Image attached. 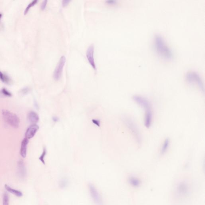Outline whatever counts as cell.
Segmentation results:
<instances>
[{"instance_id": "6da1fadb", "label": "cell", "mask_w": 205, "mask_h": 205, "mask_svg": "<svg viewBox=\"0 0 205 205\" xmlns=\"http://www.w3.org/2000/svg\"><path fill=\"white\" fill-rule=\"evenodd\" d=\"M133 100L145 110L144 124L146 127L149 128L152 122L153 112L151 103L148 99L142 96L134 95Z\"/></svg>"}, {"instance_id": "7a4b0ae2", "label": "cell", "mask_w": 205, "mask_h": 205, "mask_svg": "<svg viewBox=\"0 0 205 205\" xmlns=\"http://www.w3.org/2000/svg\"><path fill=\"white\" fill-rule=\"evenodd\" d=\"M154 41L155 49L161 56L168 59L173 57L172 51L167 44L162 35L159 34H155Z\"/></svg>"}, {"instance_id": "3957f363", "label": "cell", "mask_w": 205, "mask_h": 205, "mask_svg": "<svg viewBox=\"0 0 205 205\" xmlns=\"http://www.w3.org/2000/svg\"><path fill=\"white\" fill-rule=\"evenodd\" d=\"M123 121L130 132L132 134L137 143L139 145L142 143V136L139 129L134 121L130 117H125Z\"/></svg>"}, {"instance_id": "277c9868", "label": "cell", "mask_w": 205, "mask_h": 205, "mask_svg": "<svg viewBox=\"0 0 205 205\" xmlns=\"http://www.w3.org/2000/svg\"><path fill=\"white\" fill-rule=\"evenodd\" d=\"M2 114L4 121L12 127L17 128L20 125V119L17 115L7 110H3Z\"/></svg>"}, {"instance_id": "5b68a950", "label": "cell", "mask_w": 205, "mask_h": 205, "mask_svg": "<svg viewBox=\"0 0 205 205\" xmlns=\"http://www.w3.org/2000/svg\"><path fill=\"white\" fill-rule=\"evenodd\" d=\"M186 79L189 83L196 84L203 92H204V86L201 77L194 71H189L186 74Z\"/></svg>"}, {"instance_id": "8992f818", "label": "cell", "mask_w": 205, "mask_h": 205, "mask_svg": "<svg viewBox=\"0 0 205 205\" xmlns=\"http://www.w3.org/2000/svg\"><path fill=\"white\" fill-rule=\"evenodd\" d=\"M176 193L178 196L180 197L187 196L189 191V185L188 183L183 181L179 183L176 187Z\"/></svg>"}, {"instance_id": "52a82bcc", "label": "cell", "mask_w": 205, "mask_h": 205, "mask_svg": "<svg viewBox=\"0 0 205 205\" xmlns=\"http://www.w3.org/2000/svg\"><path fill=\"white\" fill-rule=\"evenodd\" d=\"M89 191L91 196L97 205H103V202L102 198L96 187L92 184L89 185Z\"/></svg>"}, {"instance_id": "ba28073f", "label": "cell", "mask_w": 205, "mask_h": 205, "mask_svg": "<svg viewBox=\"0 0 205 205\" xmlns=\"http://www.w3.org/2000/svg\"><path fill=\"white\" fill-rule=\"evenodd\" d=\"M66 62V58L64 56L61 57L57 66L55 68L53 73V77L54 79L58 80L60 78L62 74V71L64 64Z\"/></svg>"}, {"instance_id": "9c48e42d", "label": "cell", "mask_w": 205, "mask_h": 205, "mask_svg": "<svg viewBox=\"0 0 205 205\" xmlns=\"http://www.w3.org/2000/svg\"><path fill=\"white\" fill-rule=\"evenodd\" d=\"M94 45L93 44H91L87 50L86 57L91 66L94 69L96 70V67L94 59Z\"/></svg>"}, {"instance_id": "30bf717a", "label": "cell", "mask_w": 205, "mask_h": 205, "mask_svg": "<svg viewBox=\"0 0 205 205\" xmlns=\"http://www.w3.org/2000/svg\"><path fill=\"white\" fill-rule=\"evenodd\" d=\"M39 129V127L37 124H32L27 129L25 132V138L31 139L34 137Z\"/></svg>"}, {"instance_id": "8fae6325", "label": "cell", "mask_w": 205, "mask_h": 205, "mask_svg": "<svg viewBox=\"0 0 205 205\" xmlns=\"http://www.w3.org/2000/svg\"><path fill=\"white\" fill-rule=\"evenodd\" d=\"M18 176L22 179L24 178L27 174L26 169L23 160H20L18 163Z\"/></svg>"}, {"instance_id": "7c38bea8", "label": "cell", "mask_w": 205, "mask_h": 205, "mask_svg": "<svg viewBox=\"0 0 205 205\" xmlns=\"http://www.w3.org/2000/svg\"><path fill=\"white\" fill-rule=\"evenodd\" d=\"M29 142V139L26 138H24L21 142L20 154L23 158H25L27 156V148Z\"/></svg>"}, {"instance_id": "4fadbf2b", "label": "cell", "mask_w": 205, "mask_h": 205, "mask_svg": "<svg viewBox=\"0 0 205 205\" xmlns=\"http://www.w3.org/2000/svg\"><path fill=\"white\" fill-rule=\"evenodd\" d=\"M28 119L30 123L32 124H36L39 121V116L34 111H30L28 115Z\"/></svg>"}, {"instance_id": "5bb4252c", "label": "cell", "mask_w": 205, "mask_h": 205, "mask_svg": "<svg viewBox=\"0 0 205 205\" xmlns=\"http://www.w3.org/2000/svg\"><path fill=\"white\" fill-rule=\"evenodd\" d=\"M128 182L130 185L134 188H138L141 185V181L138 178L131 176L128 178Z\"/></svg>"}, {"instance_id": "9a60e30c", "label": "cell", "mask_w": 205, "mask_h": 205, "mask_svg": "<svg viewBox=\"0 0 205 205\" xmlns=\"http://www.w3.org/2000/svg\"><path fill=\"white\" fill-rule=\"evenodd\" d=\"M4 188L7 192L14 194L17 197H21L23 196V194L22 192L19 191V190H16V189L12 188L10 186H9L8 185H7V184H5L4 185Z\"/></svg>"}, {"instance_id": "2e32d148", "label": "cell", "mask_w": 205, "mask_h": 205, "mask_svg": "<svg viewBox=\"0 0 205 205\" xmlns=\"http://www.w3.org/2000/svg\"><path fill=\"white\" fill-rule=\"evenodd\" d=\"M170 143V140L169 138H166L164 140V142L162 145L161 151H160V153L162 155H164L167 152L169 147Z\"/></svg>"}, {"instance_id": "e0dca14e", "label": "cell", "mask_w": 205, "mask_h": 205, "mask_svg": "<svg viewBox=\"0 0 205 205\" xmlns=\"http://www.w3.org/2000/svg\"><path fill=\"white\" fill-rule=\"evenodd\" d=\"M0 80L4 83L9 84L10 83V79L7 75L0 71Z\"/></svg>"}, {"instance_id": "ac0fdd59", "label": "cell", "mask_w": 205, "mask_h": 205, "mask_svg": "<svg viewBox=\"0 0 205 205\" xmlns=\"http://www.w3.org/2000/svg\"><path fill=\"white\" fill-rule=\"evenodd\" d=\"M9 197L8 193L5 192L3 196V205H9Z\"/></svg>"}, {"instance_id": "d6986e66", "label": "cell", "mask_w": 205, "mask_h": 205, "mask_svg": "<svg viewBox=\"0 0 205 205\" xmlns=\"http://www.w3.org/2000/svg\"><path fill=\"white\" fill-rule=\"evenodd\" d=\"M38 2V1L37 0H34L32 2H31L29 5H28L27 7L25 9V11H24V15H26L28 11L29 10V9H30L33 6H34L35 4H37V3Z\"/></svg>"}, {"instance_id": "ffe728a7", "label": "cell", "mask_w": 205, "mask_h": 205, "mask_svg": "<svg viewBox=\"0 0 205 205\" xmlns=\"http://www.w3.org/2000/svg\"><path fill=\"white\" fill-rule=\"evenodd\" d=\"M1 93L4 96L7 97H11L12 96L11 93L4 88H3L1 91Z\"/></svg>"}, {"instance_id": "44dd1931", "label": "cell", "mask_w": 205, "mask_h": 205, "mask_svg": "<svg viewBox=\"0 0 205 205\" xmlns=\"http://www.w3.org/2000/svg\"><path fill=\"white\" fill-rule=\"evenodd\" d=\"M46 154H47V150H46V148L44 147V148L42 154H41V156H40V157H39V159L40 160L41 162L44 165H45V161H44V157H45Z\"/></svg>"}, {"instance_id": "7402d4cb", "label": "cell", "mask_w": 205, "mask_h": 205, "mask_svg": "<svg viewBox=\"0 0 205 205\" xmlns=\"http://www.w3.org/2000/svg\"><path fill=\"white\" fill-rule=\"evenodd\" d=\"M60 183V186L62 188H66V186L68 184V182L67 180H66V179H63L61 180Z\"/></svg>"}, {"instance_id": "603a6c76", "label": "cell", "mask_w": 205, "mask_h": 205, "mask_svg": "<svg viewBox=\"0 0 205 205\" xmlns=\"http://www.w3.org/2000/svg\"><path fill=\"white\" fill-rule=\"evenodd\" d=\"M92 122L93 123V124L96 125L98 127H99L100 126V121L99 120L96 119H92Z\"/></svg>"}, {"instance_id": "cb8c5ba5", "label": "cell", "mask_w": 205, "mask_h": 205, "mask_svg": "<svg viewBox=\"0 0 205 205\" xmlns=\"http://www.w3.org/2000/svg\"><path fill=\"white\" fill-rule=\"evenodd\" d=\"M47 1L45 0L43 1L41 5V8L42 10H44L46 8V5L47 4Z\"/></svg>"}, {"instance_id": "d4e9b609", "label": "cell", "mask_w": 205, "mask_h": 205, "mask_svg": "<svg viewBox=\"0 0 205 205\" xmlns=\"http://www.w3.org/2000/svg\"><path fill=\"white\" fill-rule=\"evenodd\" d=\"M71 1H69V0H64V1H62V5L63 7H66V6Z\"/></svg>"}, {"instance_id": "484cf974", "label": "cell", "mask_w": 205, "mask_h": 205, "mask_svg": "<svg viewBox=\"0 0 205 205\" xmlns=\"http://www.w3.org/2000/svg\"><path fill=\"white\" fill-rule=\"evenodd\" d=\"M107 3L109 4H115L116 3L117 1H113V0H109V1H106Z\"/></svg>"}, {"instance_id": "4316f807", "label": "cell", "mask_w": 205, "mask_h": 205, "mask_svg": "<svg viewBox=\"0 0 205 205\" xmlns=\"http://www.w3.org/2000/svg\"><path fill=\"white\" fill-rule=\"evenodd\" d=\"M29 89L28 88H25L23 89H22V92L23 94H26L28 92H29Z\"/></svg>"}, {"instance_id": "83f0119b", "label": "cell", "mask_w": 205, "mask_h": 205, "mask_svg": "<svg viewBox=\"0 0 205 205\" xmlns=\"http://www.w3.org/2000/svg\"><path fill=\"white\" fill-rule=\"evenodd\" d=\"M52 119H53V121L54 122H58L59 120V118L57 117H53Z\"/></svg>"}, {"instance_id": "f1b7e54d", "label": "cell", "mask_w": 205, "mask_h": 205, "mask_svg": "<svg viewBox=\"0 0 205 205\" xmlns=\"http://www.w3.org/2000/svg\"><path fill=\"white\" fill-rule=\"evenodd\" d=\"M2 16V14H0V20H1V18Z\"/></svg>"}]
</instances>
